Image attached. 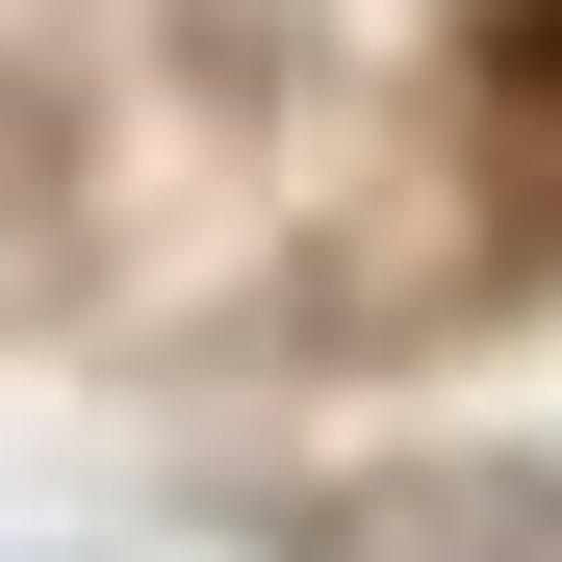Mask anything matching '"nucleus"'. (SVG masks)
<instances>
[{"mask_svg":"<svg viewBox=\"0 0 562 562\" xmlns=\"http://www.w3.org/2000/svg\"><path fill=\"white\" fill-rule=\"evenodd\" d=\"M486 103H512V128L562 154V0H486Z\"/></svg>","mask_w":562,"mask_h":562,"instance_id":"nucleus-1","label":"nucleus"}]
</instances>
